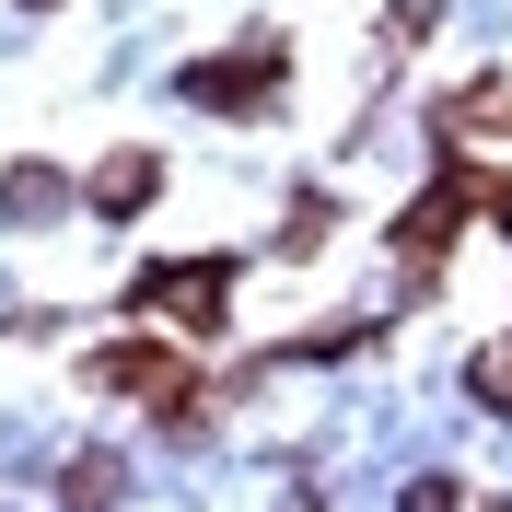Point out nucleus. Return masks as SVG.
Listing matches in <instances>:
<instances>
[{
    "label": "nucleus",
    "instance_id": "obj_3",
    "mask_svg": "<svg viewBox=\"0 0 512 512\" xmlns=\"http://www.w3.org/2000/svg\"><path fill=\"white\" fill-rule=\"evenodd\" d=\"M59 210H70V187L47 163H12V175H0V222H59Z\"/></svg>",
    "mask_w": 512,
    "mask_h": 512
},
{
    "label": "nucleus",
    "instance_id": "obj_6",
    "mask_svg": "<svg viewBox=\"0 0 512 512\" xmlns=\"http://www.w3.org/2000/svg\"><path fill=\"white\" fill-rule=\"evenodd\" d=\"M466 384H478L489 408H512V350H478V361H466Z\"/></svg>",
    "mask_w": 512,
    "mask_h": 512
},
{
    "label": "nucleus",
    "instance_id": "obj_4",
    "mask_svg": "<svg viewBox=\"0 0 512 512\" xmlns=\"http://www.w3.org/2000/svg\"><path fill=\"white\" fill-rule=\"evenodd\" d=\"M152 187H163V163H152V152H117V163L94 175V210H152Z\"/></svg>",
    "mask_w": 512,
    "mask_h": 512
},
{
    "label": "nucleus",
    "instance_id": "obj_2",
    "mask_svg": "<svg viewBox=\"0 0 512 512\" xmlns=\"http://www.w3.org/2000/svg\"><path fill=\"white\" fill-rule=\"evenodd\" d=\"M187 94H198V105H268V94H280V47H256L245 70H222V59L187 70Z\"/></svg>",
    "mask_w": 512,
    "mask_h": 512
},
{
    "label": "nucleus",
    "instance_id": "obj_1",
    "mask_svg": "<svg viewBox=\"0 0 512 512\" xmlns=\"http://www.w3.org/2000/svg\"><path fill=\"white\" fill-rule=\"evenodd\" d=\"M222 291H233V256H187V268H152V280L128 291V303H163V315L210 326V315H222Z\"/></svg>",
    "mask_w": 512,
    "mask_h": 512
},
{
    "label": "nucleus",
    "instance_id": "obj_7",
    "mask_svg": "<svg viewBox=\"0 0 512 512\" xmlns=\"http://www.w3.org/2000/svg\"><path fill=\"white\" fill-rule=\"evenodd\" d=\"M396 512H454V478H408V501Z\"/></svg>",
    "mask_w": 512,
    "mask_h": 512
},
{
    "label": "nucleus",
    "instance_id": "obj_5",
    "mask_svg": "<svg viewBox=\"0 0 512 512\" xmlns=\"http://www.w3.org/2000/svg\"><path fill=\"white\" fill-rule=\"evenodd\" d=\"M117 501V454H82V466H70V512H105Z\"/></svg>",
    "mask_w": 512,
    "mask_h": 512
}]
</instances>
